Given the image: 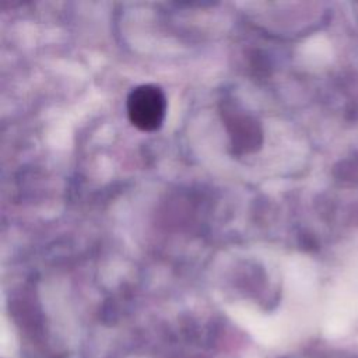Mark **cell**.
I'll return each instance as SVG.
<instances>
[{"instance_id":"cell-2","label":"cell","mask_w":358,"mask_h":358,"mask_svg":"<svg viewBox=\"0 0 358 358\" xmlns=\"http://www.w3.org/2000/svg\"><path fill=\"white\" fill-rule=\"evenodd\" d=\"M225 126L228 129L234 150L238 152L255 151L262 143V131L255 119L236 109H225Z\"/></svg>"},{"instance_id":"cell-1","label":"cell","mask_w":358,"mask_h":358,"mask_svg":"<svg viewBox=\"0 0 358 358\" xmlns=\"http://www.w3.org/2000/svg\"><path fill=\"white\" fill-rule=\"evenodd\" d=\"M126 110L130 123L141 131L158 130L166 116V96L154 84L134 87L126 99Z\"/></svg>"}]
</instances>
